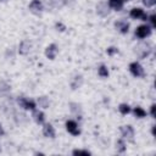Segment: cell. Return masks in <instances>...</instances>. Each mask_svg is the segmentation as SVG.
<instances>
[{
    "label": "cell",
    "instance_id": "obj_9",
    "mask_svg": "<svg viewBox=\"0 0 156 156\" xmlns=\"http://www.w3.org/2000/svg\"><path fill=\"white\" fill-rule=\"evenodd\" d=\"M43 134L45 136H48V138H54L55 136V129H54V127L51 124H49V123L45 124L44 128H43Z\"/></svg>",
    "mask_w": 156,
    "mask_h": 156
},
{
    "label": "cell",
    "instance_id": "obj_18",
    "mask_svg": "<svg viewBox=\"0 0 156 156\" xmlns=\"http://www.w3.org/2000/svg\"><path fill=\"white\" fill-rule=\"evenodd\" d=\"M38 102H39V105L41 106V107H44V108H46L48 106H49V101H48V99L46 98H39L38 99Z\"/></svg>",
    "mask_w": 156,
    "mask_h": 156
},
{
    "label": "cell",
    "instance_id": "obj_11",
    "mask_svg": "<svg viewBox=\"0 0 156 156\" xmlns=\"http://www.w3.org/2000/svg\"><path fill=\"white\" fill-rule=\"evenodd\" d=\"M33 118H34V121L38 124H43L44 123V119H45L44 113L41 111H37V110H33Z\"/></svg>",
    "mask_w": 156,
    "mask_h": 156
},
{
    "label": "cell",
    "instance_id": "obj_21",
    "mask_svg": "<svg viewBox=\"0 0 156 156\" xmlns=\"http://www.w3.org/2000/svg\"><path fill=\"white\" fill-rule=\"evenodd\" d=\"M150 22H151V26L152 27H156V15L155 13H152L150 16Z\"/></svg>",
    "mask_w": 156,
    "mask_h": 156
},
{
    "label": "cell",
    "instance_id": "obj_4",
    "mask_svg": "<svg viewBox=\"0 0 156 156\" xmlns=\"http://www.w3.org/2000/svg\"><path fill=\"white\" fill-rule=\"evenodd\" d=\"M66 129L72 135H79V133H80V129L78 128V124L74 121H67L66 122Z\"/></svg>",
    "mask_w": 156,
    "mask_h": 156
},
{
    "label": "cell",
    "instance_id": "obj_14",
    "mask_svg": "<svg viewBox=\"0 0 156 156\" xmlns=\"http://www.w3.org/2000/svg\"><path fill=\"white\" fill-rule=\"evenodd\" d=\"M29 48H30V44L28 41H23L20 45V52L21 54H27L29 51Z\"/></svg>",
    "mask_w": 156,
    "mask_h": 156
},
{
    "label": "cell",
    "instance_id": "obj_17",
    "mask_svg": "<svg viewBox=\"0 0 156 156\" xmlns=\"http://www.w3.org/2000/svg\"><path fill=\"white\" fill-rule=\"evenodd\" d=\"M116 147H117V151L118 152H124L126 151V144H124V141L122 139H119L117 141V144H116Z\"/></svg>",
    "mask_w": 156,
    "mask_h": 156
},
{
    "label": "cell",
    "instance_id": "obj_23",
    "mask_svg": "<svg viewBox=\"0 0 156 156\" xmlns=\"http://www.w3.org/2000/svg\"><path fill=\"white\" fill-rule=\"evenodd\" d=\"M155 107H156L155 105H152V106H151V111H150V113H151V116H152V117H155Z\"/></svg>",
    "mask_w": 156,
    "mask_h": 156
},
{
    "label": "cell",
    "instance_id": "obj_5",
    "mask_svg": "<svg viewBox=\"0 0 156 156\" xmlns=\"http://www.w3.org/2000/svg\"><path fill=\"white\" fill-rule=\"evenodd\" d=\"M17 102H18V105L21 106V107H23V108H26V110H35V104L32 101V100H27V99H24V98H20L18 100H17Z\"/></svg>",
    "mask_w": 156,
    "mask_h": 156
},
{
    "label": "cell",
    "instance_id": "obj_24",
    "mask_svg": "<svg viewBox=\"0 0 156 156\" xmlns=\"http://www.w3.org/2000/svg\"><path fill=\"white\" fill-rule=\"evenodd\" d=\"M56 27H57V28H61L60 30H63V29H65V27H63L61 23H56Z\"/></svg>",
    "mask_w": 156,
    "mask_h": 156
},
{
    "label": "cell",
    "instance_id": "obj_15",
    "mask_svg": "<svg viewBox=\"0 0 156 156\" xmlns=\"http://www.w3.org/2000/svg\"><path fill=\"white\" fill-rule=\"evenodd\" d=\"M99 76H100V77H102V78H106V77L108 76V69H107V67H106V66L101 65V66L99 67Z\"/></svg>",
    "mask_w": 156,
    "mask_h": 156
},
{
    "label": "cell",
    "instance_id": "obj_3",
    "mask_svg": "<svg viewBox=\"0 0 156 156\" xmlns=\"http://www.w3.org/2000/svg\"><path fill=\"white\" fill-rule=\"evenodd\" d=\"M129 71H130L132 74L135 76V77H141V76H144V69H143V67H141L138 62H132V63L129 65Z\"/></svg>",
    "mask_w": 156,
    "mask_h": 156
},
{
    "label": "cell",
    "instance_id": "obj_20",
    "mask_svg": "<svg viewBox=\"0 0 156 156\" xmlns=\"http://www.w3.org/2000/svg\"><path fill=\"white\" fill-rule=\"evenodd\" d=\"M143 4L146 6V7H151L156 4V0H143Z\"/></svg>",
    "mask_w": 156,
    "mask_h": 156
},
{
    "label": "cell",
    "instance_id": "obj_26",
    "mask_svg": "<svg viewBox=\"0 0 156 156\" xmlns=\"http://www.w3.org/2000/svg\"><path fill=\"white\" fill-rule=\"evenodd\" d=\"M123 1H128V0H123Z\"/></svg>",
    "mask_w": 156,
    "mask_h": 156
},
{
    "label": "cell",
    "instance_id": "obj_16",
    "mask_svg": "<svg viewBox=\"0 0 156 156\" xmlns=\"http://www.w3.org/2000/svg\"><path fill=\"white\" fill-rule=\"evenodd\" d=\"M118 108H119V112H121L122 115H127V113L130 112V107H129L127 104H121Z\"/></svg>",
    "mask_w": 156,
    "mask_h": 156
},
{
    "label": "cell",
    "instance_id": "obj_25",
    "mask_svg": "<svg viewBox=\"0 0 156 156\" xmlns=\"http://www.w3.org/2000/svg\"><path fill=\"white\" fill-rule=\"evenodd\" d=\"M4 134V130H2V128H1V126H0V135H2Z\"/></svg>",
    "mask_w": 156,
    "mask_h": 156
},
{
    "label": "cell",
    "instance_id": "obj_8",
    "mask_svg": "<svg viewBox=\"0 0 156 156\" xmlns=\"http://www.w3.org/2000/svg\"><path fill=\"white\" fill-rule=\"evenodd\" d=\"M29 9H30L32 12L39 13V12H41V10H43V5H41L40 0H32V2L29 4Z\"/></svg>",
    "mask_w": 156,
    "mask_h": 156
},
{
    "label": "cell",
    "instance_id": "obj_13",
    "mask_svg": "<svg viewBox=\"0 0 156 156\" xmlns=\"http://www.w3.org/2000/svg\"><path fill=\"white\" fill-rule=\"evenodd\" d=\"M133 112H134V115H135L138 118H143V117H145V116H146V112H145V111H144L141 107H139V106L134 107Z\"/></svg>",
    "mask_w": 156,
    "mask_h": 156
},
{
    "label": "cell",
    "instance_id": "obj_1",
    "mask_svg": "<svg viewBox=\"0 0 156 156\" xmlns=\"http://www.w3.org/2000/svg\"><path fill=\"white\" fill-rule=\"evenodd\" d=\"M151 34V28L147 26V24H144V26H139L136 29H135V35L140 39H144L146 37H149Z\"/></svg>",
    "mask_w": 156,
    "mask_h": 156
},
{
    "label": "cell",
    "instance_id": "obj_19",
    "mask_svg": "<svg viewBox=\"0 0 156 156\" xmlns=\"http://www.w3.org/2000/svg\"><path fill=\"white\" fill-rule=\"evenodd\" d=\"M72 154H73V155H85V156L90 155V152H89L88 150H73Z\"/></svg>",
    "mask_w": 156,
    "mask_h": 156
},
{
    "label": "cell",
    "instance_id": "obj_10",
    "mask_svg": "<svg viewBox=\"0 0 156 156\" xmlns=\"http://www.w3.org/2000/svg\"><path fill=\"white\" fill-rule=\"evenodd\" d=\"M115 26H116L117 29H119V32L123 33V34L128 33V30H129V24H128L127 22H124V21H118V22L115 23Z\"/></svg>",
    "mask_w": 156,
    "mask_h": 156
},
{
    "label": "cell",
    "instance_id": "obj_7",
    "mask_svg": "<svg viewBox=\"0 0 156 156\" xmlns=\"http://www.w3.org/2000/svg\"><path fill=\"white\" fill-rule=\"evenodd\" d=\"M56 54H57V46H56L55 44L49 45V46L46 48V50H45V55H46V57L50 58V60H54L55 56H56Z\"/></svg>",
    "mask_w": 156,
    "mask_h": 156
},
{
    "label": "cell",
    "instance_id": "obj_2",
    "mask_svg": "<svg viewBox=\"0 0 156 156\" xmlns=\"http://www.w3.org/2000/svg\"><path fill=\"white\" fill-rule=\"evenodd\" d=\"M129 15H130L132 18H136V20L140 18V20H143V21H146V20H147V15L144 12V10H141V9H139V7L132 9L130 12H129Z\"/></svg>",
    "mask_w": 156,
    "mask_h": 156
},
{
    "label": "cell",
    "instance_id": "obj_6",
    "mask_svg": "<svg viewBox=\"0 0 156 156\" xmlns=\"http://www.w3.org/2000/svg\"><path fill=\"white\" fill-rule=\"evenodd\" d=\"M121 133H122L123 138L132 139L134 135V129L132 128V126H123V127H121Z\"/></svg>",
    "mask_w": 156,
    "mask_h": 156
},
{
    "label": "cell",
    "instance_id": "obj_12",
    "mask_svg": "<svg viewBox=\"0 0 156 156\" xmlns=\"http://www.w3.org/2000/svg\"><path fill=\"white\" fill-rule=\"evenodd\" d=\"M123 4H124L123 0H108V6L113 10H117V11L123 7Z\"/></svg>",
    "mask_w": 156,
    "mask_h": 156
},
{
    "label": "cell",
    "instance_id": "obj_22",
    "mask_svg": "<svg viewBox=\"0 0 156 156\" xmlns=\"http://www.w3.org/2000/svg\"><path fill=\"white\" fill-rule=\"evenodd\" d=\"M115 52H117V49H116V48H108V49H107V54H108V55H112V54H115Z\"/></svg>",
    "mask_w": 156,
    "mask_h": 156
}]
</instances>
